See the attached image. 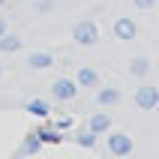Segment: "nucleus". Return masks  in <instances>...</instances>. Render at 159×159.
Masks as SVG:
<instances>
[{
  "label": "nucleus",
  "mask_w": 159,
  "mask_h": 159,
  "mask_svg": "<svg viewBox=\"0 0 159 159\" xmlns=\"http://www.w3.org/2000/svg\"><path fill=\"white\" fill-rule=\"evenodd\" d=\"M51 96L57 99V102H72V99L78 96V84H75V78H57L51 84Z\"/></svg>",
  "instance_id": "nucleus-5"
},
{
  "label": "nucleus",
  "mask_w": 159,
  "mask_h": 159,
  "mask_svg": "<svg viewBox=\"0 0 159 159\" xmlns=\"http://www.w3.org/2000/svg\"><path fill=\"white\" fill-rule=\"evenodd\" d=\"M36 132H39V138H42V144H60V141H63L60 129H54L51 123H45L42 129H36Z\"/></svg>",
  "instance_id": "nucleus-15"
},
{
  "label": "nucleus",
  "mask_w": 159,
  "mask_h": 159,
  "mask_svg": "<svg viewBox=\"0 0 159 159\" xmlns=\"http://www.w3.org/2000/svg\"><path fill=\"white\" fill-rule=\"evenodd\" d=\"M120 99H123L120 87H99V90H96V102H99L102 108H114Z\"/></svg>",
  "instance_id": "nucleus-7"
},
{
  "label": "nucleus",
  "mask_w": 159,
  "mask_h": 159,
  "mask_svg": "<svg viewBox=\"0 0 159 159\" xmlns=\"http://www.w3.org/2000/svg\"><path fill=\"white\" fill-rule=\"evenodd\" d=\"M3 33H6V18L0 15V36H3Z\"/></svg>",
  "instance_id": "nucleus-19"
},
{
  "label": "nucleus",
  "mask_w": 159,
  "mask_h": 159,
  "mask_svg": "<svg viewBox=\"0 0 159 159\" xmlns=\"http://www.w3.org/2000/svg\"><path fill=\"white\" fill-rule=\"evenodd\" d=\"M51 126H54V129H60V132H69L72 126H75V120H72V114H57L51 120Z\"/></svg>",
  "instance_id": "nucleus-16"
},
{
  "label": "nucleus",
  "mask_w": 159,
  "mask_h": 159,
  "mask_svg": "<svg viewBox=\"0 0 159 159\" xmlns=\"http://www.w3.org/2000/svg\"><path fill=\"white\" fill-rule=\"evenodd\" d=\"M96 141H99V135H96V132H90L87 126L75 132V144H78V147H87V150H93V147H96Z\"/></svg>",
  "instance_id": "nucleus-14"
},
{
  "label": "nucleus",
  "mask_w": 159,
  "mask_h": 159,
  "mask_svg": "<svg viewBox=\"0 0 159 159\" xmlns=\"http://www.w3.org/2000/svg\"><path fill=\"white\" fill-rule=\"evenodd\" d=\"M108 138H105V147L111 156H129V153L135 150V141H132V135H126V132H111L108 129Z\"/></svg>",
  "instance_id": "nucleus-2"
},
{
  "label": "nucleus",
  "mask_w": 159,
  "mask_h": 159,
  "mask_svg": "<svg viewBox=\"0 0 159 159\" xmlns=\"http://www.w3.org/2000/svg\"><path fill=\"white\" fill-rule=\"evenodd\" d=\"M87 129L96 135H105L108 129H111V114L108 111H93V114L87 117Z\"/></svg>",
  "instance_id": "nucleus-6"
},
{
  "label": "nucleus",
  "mask_w": 159,
  "mask_h": 159,
  "mask_svg": "<svg viewBox=\"0 0 159 159\" xmlns=\"http://www.w3.org/2000/svg\"><path fill=\"white\" fill-rule=\"evenodd\" d=\"M42 150V138H39V132H27L24 135V144L18 147V156H24V153H39Z\"/></svg>",
  "instance_id": "nucleus-13"
},
{
  "label": "nucleus",
  "mask_w": 159,
  "mask_h": 159,
  "mask_svg": "<svg viewBox=\"0 0 159 159\" xmlns=\"http://www.w3.org/2000/svg\"><path fill=\"white\" fill-rule=\"evenodd\" d=\"M3 6H6V0H0V12H3Z\"/></svg>",
  "instance_id": "nucleus-20"
},
{
  "label": "nucleus",
  "mask_w": 159,
  "mask_h": 159,
  "mask_svg": "<svg viewBox=\"0 0 159 159\" xmlns=\"http://www.w3.org/2000/svg\"><path fill=\"white\" fill-rule=\"evenodd\" d=\"M156 105H159V87L156 84H141V87H135V108L153 111Z\"/></svg>",
  "instance_id": "nucleus-4"
},
{
  "label": "nucleus",
  "mask_w": 159,
  "mask_h": 159,
  "mask_svg": "<svg viewBox=\"0 0 159 159\" xmlns=\"http://www.w3.org/2000/svg\"><path fill=\"white\" fill-rule=\"evenodd\" d=\"M27 66H30V69H48V66H54V54H48V51H30Z\"/></svg>",
  "instance_id": "nucleus-11"
},
{
  "label": "nucleus",
  "mask_w": 159,
  "mask_h": 159,
  "mask_svg": "<svg viewBox=\"0 0 159 159\" xmlns=\"http://www.w3.org/2000/svg\"><path fill=\"white\" fill-rule=\"evenodd\" d=\"M0 75H3V66H0Z\"/></svg>",
  "instance_id": "nucleus-21"
},
{
  "label": "nucleus",
  "mask_w": 159,
  "mask_h": 159,
  "mask_svg": "<svg viewBox=\"0 0 159 159\" xmlns=\"http://www.w3.org/2000/svg\"><path fill=\"white\" fill-rule=\"evenodd\" d=\"M27 111H30L33 117H39V120H48V117H51V102L36 96V99H30V102H27Z\"/></svg>",
  "instance_id": "nucleus-10"
},
{
  "label": "nucleus",
  "mask_w": 159,
  "mask_h": 159,
  "mask_svg": "<svg viewBox=\"0 0 159 159\" xmlns=\"http://www.w3.org/2000/svg\"><path fill=\"white\" fill-rule=\"evenodd\" d=\"M51 9H54L51 0H42V3H39V12H51Z\"/></svg>",
  "instance_id": "nucleus-18"
},
{
  "label": "nucleus",
  "mask_w": 159,
  "mask_h": 159,
  "mask_svg": "<svg viewBox=\"0 0 159 159\" xmlns=\"http://www.w3.org/2000/svg\"><path fill=\"white\" fill-rule=\"evenodd\" d=\"M132 3L138 9H153V6H156V0H132Z\"/></svg>",
  "instance_id": "nucleus-17"
},
{
  "label": "nucleus",
  "mask_w": 159,
  "mask_h": 159,
  "mask_svg": "<svg viewBox=\"0 0 159 159\" xmlns=\"http://www.w3.org/2000/svg\"><path fill=\"white\" fill-rule=\"evenodd\" d=\"M111 36L114 39H120V42H129V39H135L138 36V24H135V18L129 15H117L114 24H111Z\"/></svg>",
  "instance_id": "nucleus-3"
},
{
  "label": "nucleus",
  "mask_w": 159,
  "mask_h": 159,
  "mask_svg": "<svg viewBox=\"0 0 159 159\" xmlns=\"http://www.w3.org/2000/svg\"><path fill=\"white\" fill-rule=\"evenodd\" d=\"M150 57H147V54H135L132 60H129V75H132V78H144V75H147V72H150Z\"/></svg>",
  "instance_id": "nucleus-8"
},
{
  "label": "nucleus",
  "mask_w": 159,
  "mask_h": 159,
  "mask_svg": "<svg viewBox=\"0 0 159 159\" xmlns=\"http://www.w3.org/2000/svg\"><path fill=\"white\" fill-rule=\"evenodd\" d=\"M75 84L78 87H99V72L93 66H81L78 75H75Z\"/></svg>",
  "instance_id": "nucleus-9"
},
{
  "label": "nucleus",
  "mask_w": 159,
  "mask_h": 159,
  "mask_svg": "<svg viewBox=\"0 0 159 159\" xmlns=\"http://www.w3.org/2000/svg\"><path fill=\"white\" fill-rule=\"evenodd\" d=\"M72 39L78 45H84V48H90V45L99 42V27L93 18H81V21H75V27H72Z\"/></svg>",
  "instance_id": "nucleus-1"
},
{
  "label": "nucleus",
  "mask_w": 159,
  "mask_h": 159,
  "mask_svg": "<svg viewBox=\"0 0 159 159\" xmlns=\"http://www.w3.org/2000/svg\"><path fill=\"white\" fill-rule=\"evenodd\" d=\"M21 45H24V42H21V36L9 33V30L0 36V51H3V54H15V51H21Z\"/></svg>",
  "instance_id": "nucleus-12"
}]
</instances>
